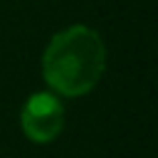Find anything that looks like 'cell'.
Masks as SVG:
<instances>
[{
    "label": "cell",
    "mask_w": 158,
    "mask_h": 158,
    "mask_svg": "<svg viewBox=\"0 0 158 158\" xmlns=\"http://www.w3.org/2000/svg\"><path fill=\"white\" fill-rule=\"evenodd\" d=\"M104 59L106 52L101 37L84 25H74L54 35L47 44L42 57V74L54 91L64 96H81L101 79Z\"/></svg>",
    "instance_id": "obj_1"
},
{
    "label": "cell",
    "mask_w": 158,
    "mask_h": 158,
    "mask_svg": "<svg viewBox=\"0 0 158 158\" xmlns=\"http://www.w3.org/2000/svg\"><path fill=\"white\" fill-rule=\"evenodd\" d=\"M20 123L30 141L47 143L64 126V106L54 94H47V91L32 94L27 99V104L22 106Z\"/></svg>",
    "instance_id": "obj_2"
}]
</instances>
